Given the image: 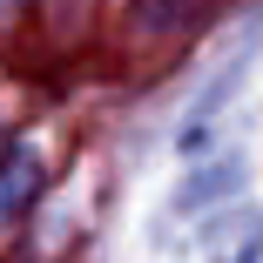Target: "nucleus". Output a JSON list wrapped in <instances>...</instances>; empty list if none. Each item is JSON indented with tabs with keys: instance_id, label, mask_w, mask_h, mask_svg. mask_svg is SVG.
<instances>
[{
	"instance_id": "obj_2",
	"label": "nucleus",
	"mask_w": 263,
	"mask_h": 263,
	"mask_svg": "<svg viewBox=\"0 0 263 263\" xmlns=\"http://www.w3.org/2000/svg\"><path fill=\"white\" fill-rule=\"evenodd\" d=\"M209 148H216V128H209V122H189V128L176 135V155H189V162H196V155H209Z\"/></svg>"
},
{
	"instance_id": "obj_1",
	"label": "nucleus",
	"mask_w": 263,
	"mask_h": 263,
	"mask_svg": "<svg viewBox=\"0 0 263 263\" xmlns=\"http://www.w3.org/2000/svg\"><path fill=\"white\" fill-rule=\"evenodd\" d=\"M243 182H250V162H243V155H216V162H202V169L176 189V202H169V209H176V216H202L209 202L236 196Z\"/></svg>"
}]
</instances>
